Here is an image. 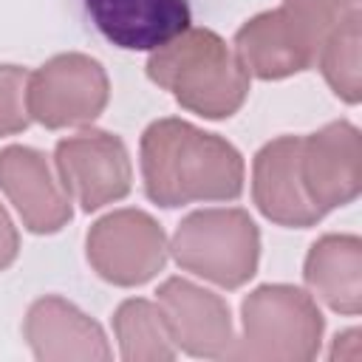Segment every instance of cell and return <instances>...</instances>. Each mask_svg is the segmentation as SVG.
<instances>
[{"label": "cell", "mask_w": 362, "mask_h": 362, "mask_svg": "<svg viewBox=\"0 0 362 362\" xmlns=\"http://www.w3.org/2000/svg\"><path fill=\"white\" fill-rule=\"evenodd\" d=\"M144 192L158 206L235 201L243 192V158L221 136L184 119H158L141 133Z\"/></svg>", "instance_id": "cell-1"}, {"label": "cell", "mask_w": 362, "mask_h": 362, "mask_svg": "<svg viewBox=\"0 0 362 362\" xmlns=\"http://www.w3.org/2000/svg\"><path fill=\"white\" fill-rule=\"evenodd\" d=\"M147 76L204 119H229L249 96V71L209 28H187L147 59Z\"/></svg>", "instance_id": "cell-2"}, {"label": "cell", "mask_w": 362, "mask_h": 362, "mask_svg": "<svg viewBox=\"0 0 362 362\" xmlns=\"http://www.w3.org/2000/svg\"><path fill=\"white\" fill-rule=\"evenodd\" d=\"M243 334L229 351L232 359L308 362L320 354L325 320L314 297L297 286H257L240 305Z\"/></svg>", "instance_id": "cell-3"}, {"label": "cell", "mask_w": 362, "mask_h": 362, "mask_svg": "<svg viewBox=\"0 0 362 362\" xmlns=\"http://www.w3.org/2000/svg\"><path fill=\"white\" fill-rule=\"evenodd\" d=\"M167 249L184 272L221 288H240L257 272L260 232L246 209H198L178 223Z\"/></svg>", "instance_id": "cell-4"}, {"label": "cell", "mask_w": 362, "mask_h": 362, "mask_svg": "<svg viewBox=\"0 0 362 362\" xmlns=\"http://www.w3.org/2000/svg\"><path fill=\"white\" fill-rule=\"evenodd\" d=\"M110 82L105 68L88 54H57L28 74V116L48 130L90 124L107 105Z\"/></svg>", "instance_id": "cell-5"}, {"label": "cell", "mask_w": 362, "mask_h": 362, "mask_svg": "<svg viewBox=\"0 0 362 362\" xmlns=\"http://www.w3.org/2000/svg\"><path fill=\"white\" fill-rule=\"evenodd\" d=\"M90 269L113 286H141L167 263V235L141 209H116L99 218L85 238Z\"/></svg>", "instance_id": "cell-6"}, {"label": "cell", "mask_w": 362, "mask_h": 362, "mask_svg": "<svg viewBox=\"0 0 362 362\" xmlns=\"http://www.w3.org/2000/svg\"><path fill=\"white\" fill-rule=\"evenodd\" d=\"M54 164L65 192L85 209L122 201L133 187V167L119 136L105 130H82L57 141Z\"/></svg>", "instance_id": "cell-7"}, {"label": "cell", "mask_w": 362, "mask_h": 362, "mask_svg": "<svg viewBox=\"0 0 362 362\" xmlns=\"http://www.w3.org/2000/svg\"><path fill=\"white\" fill-rule=\"evenodd\" d=\"M300 181L305 198L325 218L331 209L356 201L362 189V139L339 119L317 133L300 136Z\"/></svg>", "instance_id": "cell-8"}, {"label": "cell", "mask_w": 362, "mask_h": 362, "mask_svg": "<svg viewBox=\"0 0 362 362\" xmlns=\"http://www.w3.org/2000/svg\"><path fill=\"white\" fill-rule=\"evenodd\" d=\"M322 40L286 6L246 20L235 34V54L257 79H286L317 62Z\"/></svg>", "instance_id": "cell-9"}, {"label": "cell", "mask_w": 362, "mask_h": 362, "mask_svg": "<svg viewBox=\"0 0 362 362\" xmlns=\"http://www.w3.org/2000/svg\"><path fill=\"white\" fill-rule=\"evenodd\" d=\"M158 308L164 314L170 339L189 356L221 359L235 345L232 314L223 297L184 280L170 277L158 286Z\"/></svg>", "instance_id": "cell-10"}, {"label": "cell", "mask_w": 362, "mask_h": 362, "mask_svg": "<svg viewBox=\"0 0 362 362\" xmlns=\"http://www.w3.org/2000/svg\"><path fill=\"white\" fill-rule=\"evenodd\" d=\"M0 189L34 235H54L74 215L71 195L54 175L48 158L34 147L8 144L0 150Z\"/></svg>", "instance_id": "cell-11"}, {"label": "cell", "mask_w": 362, "mask_h": 362, "mask_svg": "<svg viewBox=\"0 0 362 362\" xmlns=\"http://www.w3.org/2000/svg\"><path fill=\"white\" fill-rule=\"evenodd\" d=\"M252 198L280 226L305 229L322 221L300 181V136H277L257 150L252 161Z\"/></svg>", "instance_id": "cell-12"}, {"label": "cell", "mask_w": 362, "mask_h": 362, "mask_svg": "<svg viewBox=\"0 0 362 362\" xmlns=\"http://www.w3.org/2000/svg\"><path fill=\"white\" fill-rule=\"evenodd\" d=\"M96 31L124 51H156L189 28L187 0H85Z\"/></svg>", "instance_id": "cell-13"}, {"label": "cell", "mask_w": 362, "mask_h": 362, "mask_svg": "<svg viewBox=\"0 0 362 362\" xmlns=\"http://www.w3.org/2000/svg\"><path fill=\"white\" fill-rule=\"evenodd\" d=\"M23 334L37 359H110V348L99 322L74 303L45 294L31 303Z\"/></svg>", "instance_id": "cell-14"}, {"label": "cell", "mask_w": 362, "mask_h": 362, "mask_svg": "<svg viewBox=\"0 0 362 362\" xmlns=\"http://www.w3.org/2000/svg\"><path fill=\"white\" fill-rule=\"evenodd\" d=\"M308 288L345 317L362 311V240L356 235H322L305 257Z\"/></svg>", "instance_id": "cell-15"}, {"label": "cell", "mask_w": 362, "mask_h": 362, "mask_svg": "<svg viewBox=\"0 0 362 362\" xmlns=\"http://www.w3.org/2000/svg\"><path fill=\"white\" fill-rule=\"evenodd\" d=\"M113 331L119 339V354L127 362L175 359V345L170 339L158 303H150L144 297L124 300L113 314Z\"/></svg>", "instance_id": "cell-16"}, {"label": "cell", "mask_w": 362, "mask_h": 362, "mask_svg": "<svg viewBox=\"0 0 362 362\" xmlns=\"http://www.w3.org/2000/svg\"><path fill=\"white\" fill-rule=\"evenodd\" d=\"M359 42H362V11H354L337 28L328 31V37L322 40L320 54H317V65H320L325 82L348 105H356L362 96Z\"/></svg>", "instance_id": "cell-17"}, {"label": "cell", "mask_w": 362, "mask_h": 362, "mask_svg": "<svg viewBox=\"0 0 362 362\" xmlns=\"http://www.w3.org/2000/svg\"><path fill=\"white\" fill-rule=\"evenodd\" d=\"M28 71L20 65H0V136L23 133L31 122L28 105Z\"/></svg>", "instance_id": "cell-18"}, {"label": "cell", "mask_w": 362, "mask_h": 362, "mask_svg": "<svg viewBox=\"0 0 362 362\" xmlns=\"http://www.w3.org/2000/svg\"><path fill=\"white\" fill-rule=\"evenodd\" d=\"M288 11H294L320 40L328 37L348 14L359 11V0H283Z\"/></svg>", "instance_id": "cell-19"}, {"label": "cell", "mask_w": 362, "mask_h": 362, "mask_svg": "<svg viewBox=\"0 0 362 362\" xmlns=\"http://www.w3.org/2000/svg\"><path fill=\"white\" fill-rule=\"evenodd\" d=\"M17 252H20V235H17L8 212L0 204V272L17 260Z\"/></svg>", "instance_id": "cell-20"}]
</instances>
